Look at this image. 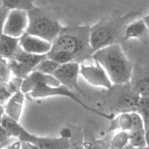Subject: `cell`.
Instances as JSON below:
<instances>
[{
  "instance_id": "cell-1",
  "label": "cell",
  "mask_w": 149,
  "mask_h": 149,
  "mask_svg": "<svg viewBox=\"0 0 149 149\" xmlns=\"http://www.w3.org/2000/svg\"><path fill=\"white\" fill-rule=\"evenodd\" d=\"M90 29L91 27L86 26L63 27L52 43L47 57L59 64L69 62L82 64L93 59L94 52L91 45Z\"/></svg>"
},
{
  "instance_id": "cell-2",
  "label": "cell",
  "mask_w": 149,
  "mask_h": 149,
  "mask_svg": "<svg viewBox=\"0 0 149 149\" xmlns=\"http://www.w3.org/2000/svg\"><path fill=\"white\" fill-rule=\"evenodd\" d=\"M92 58L104 68L113 84L131 82L133 65L118 43L110 45L95 52Z\"/></svg>"
},
{
  "instance_id": "cell-3",
  "label": "cell",
  "mask_w": 149,
  "mask_h": 149,
  "mask_svg": "<svg viewBox=\"0 0 149 149\" xmlns=\"http://www.w3.org/2000/svg\"><path fill=\"white\" fill-rule=\"evenodd\" d=\"M128 17H105L91 27L90 40L93 52L110 45L118 43L124 37Z\"/></svg>"
},
{
  "instance_id": "cell-4",
  "label": "cell",
  "mask_w": 149,
  "mask_h": 149,
  "mask_svg": "<svg viewBox=\"0 0 149 149\" xmlns=\"http://www.w3.org/2000/svg\"><path fill=\"white\" fill-rule=\"evenodd\" d=\"M29 26L26 33L53 43L63 27L53 16L42 8L34 7L28 11Z\"/></svg>"
},
{
  "instance_id": "cell-5",
  "label": "cell",
  "mask_w": 149,
  "mask_h": 149,
  "mask_svg": "<svg viewBox=\"0 0 149 149\" xmlns=\"http://www.w3.org/2000/svg\"><path fill=\"white\" fill-rule=\"evenodd\" d=\"M108 91L111 115L114 116L122 113L136 111L141 95L131 82L113 84Z\"/></svg>"
},
{
  "instance_id": "cell-6",
  "label": "cell",
  "mask_w": 149,
  "mask_h": 149,
  "mask_svg": "<svg viewBox=\"0 0 149 149\" xmlns=\"http://www.w3.org/2000/svg\"><path fill=\"white\" fill-rule=\"evenodd\" d=\"M29 95L31 97L35 98H47L54 96H62L68 97L72 99L74 101H75L77 103H79V105H81L84 108L86 109V110L95 113L99 116L111 120L113 118H114L112 115H108V114L98 111L95 108L88 107L87 105H86V103H84L81 99L74 93V92L72 91L68 87L63 85H60L58 87H52L46 85V84L40 85L35 88L31 93H29Z\"/></svg>"
},
{
  "instance_id": "cell-7",
  "label": "cell",
  "mask_w": 149,
  "mask_h": 149,
  "mask_svg": "<svg viewBox=\"0 0 149 149\" xmlns=\"http://www.w3.org/2000/svg\"><path fill=\"white\" fill-rule=\"evenodd\" d=\"M29 26L28 11L25 10H10L1 33L16 38H21L27 32Z\"/></svg>"
},
{
  "instance_id": "cell-8",
  "label": "cell",
  "mask_w": 149,
  "mask_h": 149,
  "mask_svg": "<svg viewBox=\"0 0 149 149\" xmlns=\"http://www.w3.org/2000/svg\"><path fill=\"white\" fill-rule=\"evenodd\" d=\"M17 138L22 142L31 143L37 148L66 149L70 147V141L66 137H39L29 132L22 126Z\"/></svg>"
},
{
  "instance_id": "cell-9",
  "label": "cell",
  "mask_w": 149,
  "mask_h": 149,
  "mask_svg": "<svg viewBox=\"0 0 149 149\" xmlns=\"http://www.w3.org/2000/svg\"><path fill=\"white\" fill-rule=\"evenodd\" d=\"M81 64L69 62L60 64L53 74L59 82L73 92H77L84 95L83 91L79 86L78 77L80 74Z\"/></svg>"
},
{
  "instance_id": "cell-10",
  "label": "cell",
  "mask_w": 149,
  "mask_h": 149,
  "mask_svg": "<svg viewBox=\"0 0 149 149\" xmlns=\"http://www.w3.org/2000/svg\"><path fill=\"white\" fill-rule=\"evenodd\" d=\"M80 74L87 82L92 86L110 89L113 84L106 71L98 62L95 61V64L86 65L81 64Z\"/></svg>"
},
{
  "instance_id": "cell-11",
  "label": "cell",
  "mask_w": 149,
  "mask_h": 149,
  "mask_svg": "<svg viewBox=\"0 0 149 149\" xmlns=\"http://www.w3.org/2000/svg\"><path fill=\"white\" fill-rule=\"evenodd\" d=\"M43 84L52 87H58L61 85L53 75L33 71L23 80L21 91L25 94L29 93L38 86Z\"/></svg>"
},
{
  "instance_id": "cell-12",
  "label": "cell",
  "mask_w": 149,
  "mask_h": 149,
  "mask_svg": "<svg viewBox=\"0 0 149 149\" xmlns=\"http://www.w3.org/2000/svg\"><path fill=\"white\" fill-rule=\"evenodd\" d=\"M19 45L29 53L47 54L52 48V43L40 37L26 33L20 38Z\"/></svg>"
},
{
  "instance_id": "cell-13",
  "label": "cell",
  "mask_w": 149,
  "mask_h": 149,
  "mask_svg": "<svg viewBox=\"0 0 149 149\" xmlns=\"http://www.w3.org/2000/svg\"><path fill=\"white\" fill-rule=\"evenodd\" d=\"M24 95L25 93L20 91L13 95L3 105L5 113L17 121H19L22 115L25 100Z\"/></svg>"
},
{
  "instance_id": "cell-14",
  "label": "cell",
  "mask_w": 149,
  "mask_h": 149,
  "mask_svg": "<svg viewBox=\"0 0 149 149\" xmlns=\"http://www.w3.org/2000/svg\"><path fill=\"white\" fill-rule=\"evenodd\" d=\"M149 34V29L143 19L137 20L127 25L125 30L123 40L131 38L143 39Z\"/></svg>"
},
{
  "instance_id": "cell-15",
  "label": "cell",
  "mask_w": 149,
  "mask_h": 149,
  "mask_svg": "<svg viewBox=\"0 0 149 149\" xmlns=\"http://www.w3.org/2000/svg\"><path fill=\"white\" fill-rule=\"evenodd\" d=\"M23 80L24 79L14 77L6 83L1 84L0 102L1 105H5V103L13 95L21 91Z\"/></svg>"
},
{
  "instance_id": "cell-16",
  "label": "cell",
  "mask_w": 149,
  "mask_h": 149,
  "mask_svg": "<svg viewBox=\"0 0 149 149\" xmlns=\"http://www.w3.org/2000/svg\"><path fill=\"white\" fill-rule=\"evenodd\" d=\"M20 38L13 37L1 33L0 54L1 58L9 59L13 56L19 46Z\"/></svg>"
},
{
  "instance_id": "cell-17",
  "label": "cell",
  "mask_w": 149,
  "mask_h": 149,
  "mask_svg": "<svg viewBox=\"0 0 149 149\" xmlns=\"http://www.w3.org/2000/svg\"><path fill=\"white\" fill-rule=\"evenodd\" d=\"M47 58V54H36L29 53L24 50L19 45L17 51L11 58H14L16 60L31 66L35 69L40 63Z\"/></svg>"
},
{
  "instance_id": "cell-18",
  "label": "cell",
  "mask_w": 149,
  "mask_h": 149,
  "mask_svg": "<svg viewBox=\"0 0 149 149\" xmlns=\"http://www.w3.org/2000/svg\"><path fill=\"white\" fill-rule=\"evenodd\" d=\"M132 116L131 112H125L119 114L116 118L112 119L110 127V131L120 130L129 132L132 126Z\"/></svg>"
},
{
  "instance_id": "cell-19",
  "label": "cell",
  "mask_w": 149,
  "mask_h": 149,
  "mask_svg": "<svg viewBox=\"0 0 149 149\" xmlns=\"http://www.w3.org/2000/svg\"><path fill=\"white\" fill-rule=\"evenodd\" d=\"M7 60L9 67L14 77L24 79L34 71L33 68L19 62L14 58L7 59Z\"/></svg>"
},
{
  "instance_id": "cell-20",
  "label": "cell",
  "mask_w": 149,
  "mask_h": 149,
  "mask_svg": "<svg viewBox=\"0 0 149 149\" xmlns=\"http://www.w3.org/2000/svg\"><path fill=\"white\" fill-rule=\"evenodd\" d=\"M130 137V144L132 148H147L146 138V130H131L128 132Z\"/></svg>"
},
{
  "instance_id": "cell-21",
  "label": "cell",
  "mask_w": 149,
  "mask_h": 149,
  "mask_svg": "<svg viewBox=\"0 0 149 149\" xmlns=\"http://www.w3.org/2000/svg\"><path fill=\"white\" fill-rule=\"evenodd\" d=\"M1 6L9 10L20 9L29 11L33 9V0H1Z\"/></svg>"
},
{
  "instance_id": "cell-22",
  "label": "cell",
  "mask_w": 149,
  "mask_h": 149,
  "mask_svg": "<svg viewBox=\"0 0 149 149\" xmlns=\"http://www.w3.org/2000/svg\"><path fill=\"white\" fill-rule=\"evenodd\" d=\"M130 143V137L127 131H120L114 136L110 141L111 148L121 149L125 148Z\"/></svg>"
},
{
  "instance_id": "cell-23",
  "label": "cell",
  "mask_w": 149,
  "mask_h": 149,
  "mask_svg": "<svg viewBox=\"0 0 149 149\" xmlns=\"http://www.w3.org/2000/svg\"><path fill=\"white\" fill-rule=\"evenodd\" d=\"M59 64H60L58 62L47 57L38 64L36 68H35L34 71H37L44 74L53 75V72L58 68Z\"/></svg>"
},
{
  "instance_id": "cell-24",
  "label": "cell",
  "mask_w": 149,
  "mask_h": 149,
  "mask_svg": "<svg viewBox=\"0 0 149 149\" xmlns=\"http://www.w3.org/2000/svg\"><path fill=\"white\" fill-rule=\"evenodd\" d=\"M136 111L142 118L145 127L149 125V97H141Z\"/></svg>"
},
{
  "instance_id": "cell-25",
  "label": "cell",
  "mask_w": 149,
  "mask_h": 149,
  "mask_svg": "<svg viewBox=\"0 0 149 149\" xmlns=\"http://www.w3.org/2000/svg\"><path fill=\"white\" fill-rule=\"evenodd\" d=\"M141 97H149V74H146L132 84Z\"/></svg>"
},
{
  "instance_id": "cell-26",
  "label": "cell",
  "mask_w": 149,
  "mask_h": 149,
  "mask_svg": "<svg viewBox=\"0 0 149 149\" xmlns=\"http://www.w3.org/2000/svg\"><path fill=\"white\" fill-rule=\"evenodd\" d=\"M1 79L0 82L1 84H3L8 82L11 79V74H12L11 69H10L8 60L6 58H1Z\"/></svg>"
},
{
  "instance_id": "cell-27",
  "label": "cell",
  "mask_w": 149,
  "mask_h": 149,
  "mask_svg": "<svg viewBox=\"0 0 149 149\" xmlns=\"http://www.w3.org/2000/svg\"><path fill=\"white\" fill-rule=\"evenodd\" d=\"M0 137H1V147H4L6 146L10 139L13 137L8 132L6 129L4 128L2 126L0 125Z\"/></svg>"
},
{
  "instance_id": "cell-28",
  "label": "cell",
  "mask_w": 149,
  "mask_h": 149,
  "mask_svg": "<svg viewBox=\"0 0 149 149\" xmlns=\"http://www.w3.org/2000/svg\"><path fill=\"white\" fill-rule=\"evenodd\" d=\"M146 130V138L147 142V147L149 148V125L145 127Z\"/></svg>"
},
{
  "instance_id": "cell-29",
  "label": "cell",
  "mask_w": 149,
  "mask_h": 149,
  "mask_svg": "<svg viewBox=\"0 0 149 149\" xmlns=\"http://www.w3.org/2000/svg\"><path fill=\"white\" fill-rule=\"evenodd\" d=\"M143 19L144 20V21L146 22L147 26V27H148V28L149 29V14L148 15V16H145L144 17H143Z\"/></svg>"
}]
</instances>
